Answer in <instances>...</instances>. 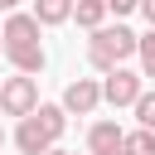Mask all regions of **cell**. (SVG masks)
Segmentation results:
<instances>
[{
    "mask_svg": "<svg viewBox=\"0 0 155 155\" xmlns=\"http://www.w3.org/2000/svg\"><path fill=\"white\" fill-rule=\"evenodd\" d=\"M0 111H5V116H29V111H39V82H34V73H15V78L0 82Z\"/></svg>",
    "mask_w": 155,
    "mask_h": 155,
    "instance_id": "obj_2",
    "label": "cell"
},
{
    "mask_svg": "<svg viewBox=\"0 0 155 155\" xmlns=\"http://www.w3.org/2000/svg\"><path fill=\"white\" fill-rule=\"evenodd\" d=\"M15 5H19V0H0V10H15Z\"/></svg>",
    "mask_w": 155,
    "mask_h": 155,
    "instance_id": "obj_18",
    "label": "cell"
},
{
    "mask_svg": "<svg viewBox=\"0 0 155 155\" xmlns=\"http://www.w3.org/2000/svg\"><path fill=\"white\" fill-rule=\"evenodd\" d=\"M87 155H92V150H87Z\"/></svg>",
    "mask_w": 155,
    "mask_h": 155,
    "instance_id": "obj_22",
    "label": "cell"
},
{
    "mask_svg": "<svg viewBox=\"0 0 155 155\" xmlns=\"http://www.w3.org/2000/svg\"><path fill=\"white\" fill-rule=\"evenodd\" d=\"M136 121L155 131V92H140V102H136Z\"/></svg>",
    "mask_w": 155,
    "mask_h": 155,
    "instance_id": "obj_14",
    "label": "cell"
},
{
    "mask_svg": "<svg viewBox=\"0 0 155 155\" xmlns=\"http://www.w3.org/2000/svg\"><path fill=\"white\" fill-rule=\"evenodd\" d=\"M15 145H19L24 155H48V150H53V136H48L44 121L29 111V116H19V126H15Z\"/></svg>",
    "mask_w": 155,
    "mask_h": 155,
    "instance_id": "obj_5",
    "label": "cell"
},
{
    "mask_svg": "<svg viewBox=\"0 0 155 155\" xmlns=\"http://www.w3.org/2000/svg\"><path fill=\"white\" fill-rule=\"evenodd\" d=\"M107 10L111 15H131V10H140V0H107Z\"/></svg>",
    "mask_w": 155,
    "mask_h": 155,
    "instance_id": "obj_15",
    "label": "cell"
},
{
    "mask_svg": "<svg viewBox=\"0 0 155 155\" xmlns=\"http://www.w3.org/2000/svg\"><path fill=\"white\" fill-rule=\"evenodd\" d=\"M5 58L15 63V73H44V44H24V48H5Z\"/></svg>",
    "mask_w": 155,
    "mask_h": 155,
    "instance_id": "obj_8",
    "label": "cell"
},
{
    "mask_svg": "<svg viewBox=\"0 0 155 155\" xmlns=\"http://www.w3.org/2000/svg\"><path fill=\"white\" fill-rule=\"evenodd\" d=\"M48 155H73V150H58V145H53V150H48Z\"/></svg>",
    "mask_w": 155,
    "mask_h": 155,
    "instance_id": "obj_19",
    "label": "cell"
},
{
    "mask_svg": "<svg viewBox=\"0 0 155 155\" xmlns=\"http://www.w3.org/2000/svg\"><path fill=\"white\" fill-rule=\"evenodd\" d=\"M73 15H78L82 29H102V19H107V0H78Z\"/></svg>",
    "mask_w": 155,
    "mask_h": 155,
    "instance_id": "obj_11",
    "label": "cell"
},
{
    "mask_svg": "<svg viewBox=\"0 0 155 155\" xmlns=\"http://www.w3.org/2000/svg\"><path fill=\"white\" fill-rule=\"evenodd\" d=\"M131 53H140V34H131L126 24H102V29H92V39H87V58H92L97 73L121 68Z\"/></svg>",
    "mask_w": 155,
    "mask_h": 155,
    "instance_id": "obj_1",
    "label": "cell"
},
{
    "mask_svg": "<svg viewBox=\"0 0 155 155\" xmlns=\"http://www.w3.org/2000/svg\"><path fill=\"white\" fill-rule=\"evenodd\" d=\"M140 15L150 19V29H155V0H140Z\"/></svg>",
    "mask_w": 155,
    "mask_h": 155,
    "instance_id": "obj_16",
    "label": "cell"
},
{
    "mask_svg": "<svg viewBox=\"0 0 155 155\" xmlns=\"http://www.w3.org/2000/svg\"><path fill=\"white\" fill-rule=\"evenodd\" d=\"M0 53H5V29H0Z\"/></svg>",
    "mask_w": 155,
    "mask_h": 155,
    "instance_id": "obj_20",
    "label": "cell"
},
{
    "mask_svg": "<svg viewBox=\"0 0 155 155\" xmlns=\"http://www.w3.org/2000/svg\"><path fill=\"white\" fill-rule=\"evenodd\" d=\"M97 102H107L97 78H73V82L63 87V107H68V111H78V116H92V111H97Z\"/></svg>",
    "mask_w": 155,
    "mask_h": 155,
    "instance_id": "obj_4",
    "label": "cell"
},
{
    "mask_svg": "<svg viewBox=\"0 0 155 155\" xmlns=\"http://www.w3.org/2000/svg\"><path fill=\"white\" fill-rule=\"evenodd\" d=\"M73 5L78 0H34V15H39V24H63L73 15Z\"/></svg>",
    "mask_w": 155,
    "mask_h": 155,
    "instance_id": "obj_10",
    "label": "cell"
},
{
    "mask_svg": "<svg viewBox=\"0 0 155 155\" xmlns=\"http://www.w3.org/2000/svg\"><path fill=\"white\" fill-rule=\"evenodd\" d=\"M102 155H126V145H116V150H102Z\"/></svg>",
    "mask_w": 155,
    "mask_h": 155,
    "instance_id": "obj_17",
    "label": "cell"
},
{
    "mask_svg": "<svg viewBox=\"0 0 155 155\" xmlns=\"http://www.w3.org/2000/svg\"><path fill=\"white\" fill-rule=\"evenodd\" d=\"M116 145H126V131H121L116 121H92V131H87V150L102 155V150H116Z\"/></svg>",
    "mask_w": 155,
    "mask_h": 155,
    "instance_id": "obj_7",
    "label": "cell"
},
{
    "mask_svg": "<svg viewBox=\"0 0 155 155\" xmlns=\"http://www.w3.org/2000/svg\"><path fill=\"white\" fill-rule=\"evenodd\" d=\"M140 73H145V78H155V29H150V34H140Z\"/></svg>",
    "mask_w": 155,
    "mask_h": 155,
    "instance_id": "obj_13",
    "label": "cell"
},
{
    "mask_svg": "<svg viewBox=\"0 0 155 155\" xmlns=\"http://www.w3.org/2000/svg\"><path fill=\"white\" fill-rule=\"evenodd\" d=\"M39 121H44V131L58 140L63 131H68V107H53V102H39V111H34Z\"/></svg>",
    "mask_w": 155,
    "mask_h": 155,
    "instance_id": "obj_9",
    "label": "cell"
},
{
    "mask_svg": "<svg viewBox=\"0 0 155 155\" xmlns=\"http://www.w3.org/2000/svg\"><path fill=\"white\" fill-rule=\"evenodd\" d=\"M39 44V15H10L5 19V48H24Z\"/></svg>",
    "mask_w": 155,
    "mask_h": 155,
    "instance_id": "obj_6",
    "label": "cell"
},
{
    "mask_svg": "<svg viewBox=\"0 0 155 155\" xmlns=\"http://www.w3.org/2000/svg\"><path fill=\"white\" fill-rule=\"evenodd\" d=\"M126 155H155V131H150V126L126 131Z\"/></svg>",
    "mask_w": 155,
    "mask_h": 155,
    "instance_id": "obj_12",
    "label": "cell"
},
{
    "mask_svg": "<svg viewBox=\"0 0 155 155\" xmlns=\"http://www.w3.org/2000/svg\"><path fill=\"white\" fill-rule=\"evenodd\" d=\"M0 145H5V131H0Z\"/></svg>",
    "mask_w": 155,
    "mask_h": 155,
    "instance_id": "obj_21",
    "label": "cell"
},
{
    "mask_svg": "<svg viewBox=\"0 0 155 155\" xmlns=\"http://www.w3.org/2000/svg\"><path fill=\"white\" fill-rule=\"evenodd\" d=\"M140 78H145V73L111 68V73H107V82H102V97H107L111 107H136V102H140V92H145V87H140Z\"/></svg>",
    "mask_w": 155,
    "mask_h": 155,
    "instance_id": "obj_3",
    "label": "cell"
}]
</instances>
